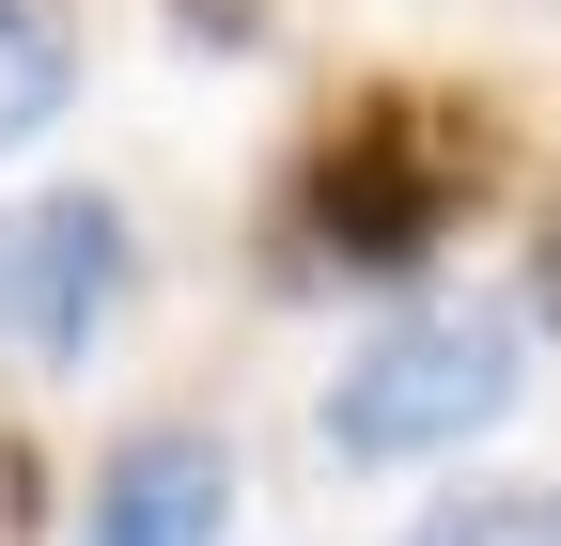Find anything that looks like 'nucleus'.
<instances>
[{
	"instance_id": "nucleus-7",
	"label": "nucleus",
	"mask_w": 561,
	"mask_h": 546,
	"mask_svg": "<svg viewBox=\"0 0 561 546\" xmlns=\"http://www.w3.org/2000/svg\"><path fill=\"white\" fill-rule=\"evenodd\" d=\"M265 16H280V0H172V32H187V47H250Z\"/></svg>"
},
{
	"instance_id": "nucleus-3",
	"label": "nucleus",
	"mask_w": 561,
	"mask_h": 546,
	"mask_svg": "<svg viewBox=\"0 0 561 546\" xmlns=\"http://www.w3.org/2000/svg\"><path fill=\"white\" fill-rule=\"evenodd\" d=\"M125 203H94V187H47V203H16L0 219V344L16 360H94V328L125 312Z\"/></svg>"
},
{
	"instance_id": "nucleus-6",
	"label": "nucleus",
	"mask_w": 561,
	"mask_h": 546,
	"mask_svg": "<svg viewBox=\"0 0 561 546\" xmlns=\"http://www.w3.org/2000/svg\"><path fill=\"white\" fill-rule=\"evenodd\" d=\"M421 546H561V500L546 485H500V500H453Z\"/></svg>"
},
{
	"instance_id": "nucleus-5",
	"label": "nucleus",
	"mask_w": 561,
	"mask_h": 546,
	"mask_svg": "<svg viewBox=\"0 0 561 546\" xmlns=\"http://www.w3.org/2000/svg\"><path fill=\"white\" fill-rule=\"evenodd\" d=\"M62 79H79V47H62V32L32 16V0H0V157H16L32 125L62 110Z\"/></svg>"
},
{
	"instance_id": "nucleus-1",
	"label": "nucleus",
	"mask_w": 561,
	"mask_h": 546,
	"mask_svg": "<svg viewBox=\"0 0 561 546\" xmlns=\"http://www.w3.org/2000/svg\"><path fill=\"white\" fill-rule=\"evenodd\" d=\"M483 187H500V110L375 79V94H343L312 125V157H297V250L343 265V282H405Z\"/></svg>"
},
{
	"instance_id": "nucleus-8",
	"label": "nucleus",
	"mask_w": 561,
	"mask_h": 546,
	"mask_svg": "<svg viewBox=\"0 0 561 546\" xmlns=\"http://www.w3.org/2000/svg\"><path fill=\"white\" fill-rule=\"evenodd\" d=\"M530 297L561 312V187H546V250H530Z\"/></svg>"
},
{
	"instance_id": "nucleus-4",
	"label": "nucleus",
	"mask_w": 561,
	"mask_h": 546,
	"mask_svg": "<svg viewBox=\"0 0 561 546\" xmlns=\"http://www.w3.org/2000/svg\"><path fill=\"white\" fill-rule=\"evenodd\" d=\"M234 531V453L219 437H125L79 500V546H219Z\"/></svg>"
},
{
	"instance_id": "nucleus-2",
	"label": "nucleus",
	"mask_w": 561,
	"mask_h": 546,
	"mask_svg": "<svg viewBox=\"0 0 561 546\" xmlns=\"http://www.w3.org/2000/svg\"><path fill=\"white\" fill-rule=\"evenodd\" d=\"M515 406V328L500 312H405L375 360H343L328 390V453L343 468H405V453H453Z\"/></svg>"
}]
</instances>
